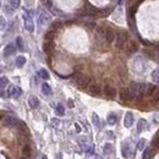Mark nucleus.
<instances>
[{
    "label": "nucleus",
    "mask_w": 159,
    "mask_h": 159,
    "mask_svg": "<svg viewBox=\"0 0 159 159\" xmlns=\"http://www.w3.org/2000/svg\"><path fill=\"white\" fill-rule=\"evenodd\" d=\"M50 21V16L47 14L45 11H43V10H41L39 11V15H38V23L39 25H45L47 22H49Z\"/></svg>",
    "instance_id": "9d476101"
},
{
    "label": "nucleus",
    "mask_w": 159,
    "mask_h": 159,
    "mask_svg": "<svg viewBox=\"0 0 159 159\" xmlns=\"http://www.w3.org/2000/svg\"><path fill=\"white\" fill-rule=\"evenodd\" d=\"M92 120H93V124L97 126V127H100V124H99V117L97 114H93L92 115Z\"/></svg>",
    "instance_id": "473e14b6"
},
{
    "label": "nucleus",
    "mask_w": 159,
    "mask_h": 159,
    "mask_svg": "<svg viewBox=\"0 0 159 159\" xmlns=\"http://www.w3.org/2000/svg\"><path fill=\"white\" fill-rule=\"evenodd\" d=\"M16 44H17V49L19 50H23V43H22V38L21 37H17L16 38Z\"/></svg>",
    "instance_id": "2f4dec72"
},
{
    "label": "nucleus",
    "mask_w": 159,
    "mask_h": 159,
    "mask_svg": "<svg viewBox=\"0 0 159 159\" xmlns=\"http://www.w3.org/2000/svg\"><path fill=\"white\" fill-rule=\"evenodd\" d=\"M54 38H55V31L54 30H50V31L45 32V34H44V41L45 42H53Z\"/></svg>",
    "instance_id": "6ab92c4d"
},
{
    "label": "nucleus",
    "mask_w": 159,
    "mask_h": 159,
    "mask_svg": "<svg viewBox=\"0 0 159 159\" xmlns=\"http://www.w3.org/2000/svg\"><path fill=\"white\" fill-rule=\"evenodd\" d=\"M21 4V0H10V5L14 7V9H17Z\"/></svg>",
    "instance_id": "f704fd0d"
},
{
    "label": "nucleus",
    "mask_w": 159,
    "mask_h": 159,
    "mask_svg": "<svg viewBox=\"0 0 159 159\" xmlns=\"http://www.w3.org/2000/svg\"><path fill=\"white\" fill-rule=\"evenodd\" d=\"M132 124H134V114L131 111H127L125 115V119H124V125H125V127H131Z\"/></svg>",
    "instance_id": "4468645a"
},
{
    "label": "nucleus",
    "mask_w": 159,
    "mask_h": 159,
    "mask_svg": "<svg viewBox=\"0 0 159 159\" xmlns=\"http://www.w3.org/2000/svg\"><path fill=\"white\" fill-rule=\"evenodd\" d=\"M151 157H152V154H151V149H146L144 152H143V154H142V159H151Z\"/></svg>",
    "instance_id": "72a5a7b5"
},
{
    "label": "nucleus",
    "mask_w": 159,
    "mask_h": 159,
    "mask_svg": "<svg viewBox=\"0 0 159 159\" xmlns=\"http://www.w3.org/2000/svg\"><path fill=\"white\" fill-rule=\"evenodd\" d=\"M104 94H105V97H107L108 99H115V97H116V89H115V87L109 86V85L104 86Z\"/></svg>",
    "instance_id": "423d86ee"
},
{
    "label": "nucleus",
    "mask_w": 159,
    "mask_h": 159,
    "mask_svg": "<svg viewBox=\"0 0 159 159\" xmlns=\"http://www.w3.org/2000/svg\"><path fill=\"white\" fill-rule=\"evenodd\" d=\"M74 77H75L76 85L78 86V88H81V89H88V87H89L91 83H92L91 77L85 76V75H81L80 72H76V71H75Z\"/></svg>",
    "instance_id": "f03ea898"
},
{
    "label": "nucleus",
    "mask_w": 159,
    "mask_h": 159,
    "mask_svg": "<svg viewBox=\"0 0 159 159\" xmlns=\"http://www.w3.org/2000/svg\"><path fill=\"white\" fill-rule=\"evenodd\" d=\"M22 154H23V157H27V158L31 157L32 149H31V146H30V144H25V146H23V148H22Z\"/></svg>",
    "instance_id": "412c9836"
},
{
    "label": "nucleus",
    "mask_w": 159,
    "mask_h": 159,
    "mask_svg": "<svg viewBox=\"0 0 159 159\" xmlns=\"http://www.w3.org/2000/svg\"><path fill=\"white\" fill-rule=\"evenodd\" d=\"M152 80H153V82L159 83V69H157L152 72Z\"/></svg>",
    "instance_id": "c85d7f7f"
},
{
    "label": "nucleus",
    "mask_w": 159,
    "mask_h": 159,
    "mask_svg": "<svg viewBox=\"0 0 159 159\" xmlns=\"http://www.w3.org/2000/svg\"><path fill=\"white\" fill-rule=\"evenodd\" d=\"M107 134H108V137H109V138H113V132L108 131V132H107Z\"/></svg>",
    "instance_id": "c03bdc74"
},
{
    "label": "nucleus",
    "mask_w": 159,
    "mask_h": 159,
    "mask_svg": "<svg viewBox=\"0 0 159 159\" xmlns=\"http://www.w3.org/2000/svg\"><path fill=\"white\" fill-rule=\"evenodd\" d=\"M127 32H121L116 36V48L117 49H124L127 44Z\"/></svg>",
    "instance_id": "7ed1b4c3"
},
{
    "label": "nucleus",
    "mask_w": 159,
    "mask_h": 159,
    "mask_svg": "<svg viewBox=\"0 0 159 159\" xmlns=\"http://www.w3.org/2000/svg\"><path fill=\"white\" fill-rule=\"evenodd\" d=\"M59 120H58V119H53V120H51V124H53V126H58L59 125Z\"/></svg>",
    "instance_id": "79ce46f5"
},
{
    "label": "nucleus",
    "mask_w": 159,
    "mask_h": 159,
    "mask_svg": "<svg viewBox=\"0 0 159 159\" xmlns=\"http://www.w3.org/2000/svg\"><path fill=\"white\" fill-rule=\"evenodd\" d=\"M114 39H116V33H115V31L111 30V28H108L107 34H105V41H107L108 43H113Z\"/></svg>",
    "instance_id": "dca6fc26"
},
{
    "label": "nucleus",
    "mask_w": 159,
    "mask_h": 159,
    "mask_svg": "<svg viewBox=\"0 0 159 159\" xmlns=\"http://www.w3.org/2000/svg\"><path fill=\"white\" fill-rule=\"evenodd\" d=\"M17 119H15V117H12V116H4L3 117V125L4 126H9V127H11V126H16V124H17Z\"/></svg>",
    "instance_id": "ddd939ff"
},
{
    "label": "nucleus",
    "mask_w": 159,
    "mask_h": 159,
    "mask_svg": "<svg viewBox=\"0 0 159 159\" xmlns=\"http://www.w3.org/2000/svg\"><path fill=\"white\" fill-rule=\"evenodd\" d=\"M9 83V80L5 77V76H3L1 77V80H0V85H1V89H4L5 88V86Z\"/></svg>",
    "instance_id": "c9c22d12"
},
{
    "label": "nucleus",
    "mask_w": 159,
    "mask_h": 159,
    "mask_svg": "<svg viewBox=\"0 0 159 159\" xmlns=\"http://www.w3.org/2000/svg\"><path fill=\"white\" fill-rule=\"evenodd\" d=\"M62 27V23L60 22V21H56V22H53L51 23V30H54L55 32L58 31V30H60Z\"/></svg>",
    "instance_id": "c756f323"
},
{
    "label": "nucleus",
    "mask_w": 159,
    "mask_h": 159,
    "mask_svg": "<svg viewBox=\"0 0 159 159\" xmlns=\"http://www.w3.org/2000/svg\"><path fill=\"white\" fill-rule=\"evenodd\" d=\"M38 104H39V100H38L37 97L31 96V97L28 98V105H30V107H31L32 109H36V108L38 107Z\"/></svg>",
    "instance_id": "aec40b11"
},
{
    "label": "nucleus",
    "mask_w": 159,
    "mask_h": 159,
    "mask_svg": "<svg viewBox=\"0 0 159 159\" xmlns=\"http://www.w3.org/2000/svg\"><path fill=\"white\" fill-rule=\"evenodd\" d=\"M109 12H110V9L100 10V11H99V15H100V16H108V15H109Z\"/></svg>",
    "instance_id": "ea45409f"
},
{
    "label": "nucleus",
    "mask_w": 159,
    "mask_h": 159,
    "mask_svg": "<svg viewBox=\"0 0 159 159\" xmlns=\"http://www.w3.org/2000/svg\"><path fill=\"white\" fill-rule=\"evenodd\" d=\"M55 111L59 116H62L65 114V109H64V105L62 104H58L56 105V108H55Z\"/></svg>",
    "instance_id": "cd10ccee"
},
{
    "label": "nucleus",
    "mask_w": 159,
    "mask_h": 159,
    "mask_svg": "<svg viewBox=\"0 0 159 159\" xmlns=\"http://www.w3.org/2000/svg\"><path fill=\"white\" fill-rule=\"evenodd\" d=\"M142 1H143V0H127L129 6H138Z\"/></svg>",
    "instance_id": "7c9ffc66"
},
{
    "label": "nucleus",
    "mask_w": 159,
    "mask_h": 159,
    "mask_svg": "<svg viewBox=\"0 0 159 159\" xmlns=\"http://www.w3.org/2000/svg\"><path fill=\"white\" fill-rule=\"evenodd\" d=\"M119 97H120V100L123 103H127L130 100H132L131 98V93H130V89L129 88H121L120 92H119Z\"/></svg>",
    "instance_id": "39448f33"
},
{
    "label": "nucleus",
    "mask_w": 159,
    "mask_h": 159,
    "mask_svg": "<svg viewBox=\"0 0 159 159\" xmlns=\"http://www.w3.org/2000/svg\"><path fill=\"white\" fill-rule=\"evenodd\" d=\"M42 1H44V3H45V1H48V0H42Z\"/></svg>",
    "instance_id": "8fccbe9b"
},
{
    "label": "nucleus",
    "mask_w": 159,
    "mask_h": 159,
    "mask_svg": "<svg viewBox=\"0 0 159 159\" xmlns=\"http://www.w3.org/2000/svg\"><path fill=\"white\" fill-rule=\"evenodd\" d=\"M69 107H70V108H74V102H72L71 99H69Z\"/></svg>",
    "instance_id": "37998d69"
},
{
    "label": "nucleus",
    "mask_w": 159,
    "mask_h": 159,
    "mask_svg": "<svg viewBox=\"0 0 159 159\" xmlns=\"http://www.w3.org/2000/svg\"><path fill=\"white\" fill-rule=\"evenodd\" d=\"M21 159H30V158H27V157H22Z\"/></svg>",
    "instance_id": "09e8293b"
},
{
    "label": "nucleus",
    "mask_w": 159,
    "mask_h": 159,
    "mask_svg": "<svg viewBox=\"0 0 159 159\" xmlns=\"http://www.w3.org/2000/svg\"><path fill=\"white\" fill-rule=\"evenodd\" d=\"M42 93L45 94V96H50L51 94V88L48 83H43L42 85Z\"/></svg>",
    "instance_id": "b1692460"
},
{
    "label": "nucleus",
    "mask_w": 159,
    "mask_h": 159,
    "mask_svg": "<svg viewBox=\"0 0 159 159\" xmlns=\"http://www.w3.org/2000/svg\"><path fill=\"white\" fill-rule=\"evenodd\" d=\"M157 92V86L153 85V83H148V85H146V88H144V96H147V97H153L154 93Z\"/></svg>",
    "instance_id": "f8f14e48"
},
{
    "label": "nucleus",
    "mask_w": 159,
    "mask_h": 159,
    "mask_svg": "<svg viewBox=\"0 0 159 159\" xmlns=\"http://www.w3.org/2000/svg\"><path fill=\"white\" fill-rule=\"evenodd\" d=\"M144 146H146V140H144V138H142V140H140V141H138V144H137V148H138L140 151H143V148H144Z\"/></svg>",
    "instance_id": "e433bc0d"
},
{
    "label": "nucleus",
    "mask_w": 159,
    "mask_h": 159,
    "mask_svg": "<svg viewBox=\"0 0 159 159\" xmlns=\"http://www.w3.org/2000/svg\"><path fill=\"white\" fill-rule=\"evenodd\" d=\"M121 153H123V157L129 159L132 154V151H131V147H130V144L129 142H124L123 146H121Z\"/></svg>",
    "instance_id": "9b49d317"
},
{
    "label": "nucleus",
    "mask_w": 159,
    "mask_h": 159,
    "mask_svg": "<svg viewBox=\"0 0 159 159\" xmlns=\"http://www.w3.org/2000/svg\"><path fill=\"white\" fill-rule=\"evenodd\" d=\"M107 121H108V124L109 125H115L116 123H117V116L115 115V114H109L108 115V117H107Z\"/></svg>",
    "instance_id": "5701e85b"
},
{
    "label": "nucleus",
    "mask_w": 159,
    "mask_h": 159,
    "mask_svg": "<svg viewBox=\"0 0 159 159\" xmlns=\"http://www.w3.org/2000/svg\"><path fill=\"white\" fill-rule=\"evenodd\" d=\"M125 49H126V53H127V54L131 55V54H134V53H136V51L138 50V44H137L135 41H129Z\"/></svg>",
    "instance_id": "0eeeda50"
},
{
    "label": "nucleus",
    "mask_w": 159,
    "mask_h": 159,
    "mask_svg": "<svg viewBox=\"0 0 159 159\" xmlns=\"http://www.w3.org/2000/svg\"><path fill=\"white\" fill-rule=\"evenodd\" d=\"M153 102L154 103H159V89H157V92L153 96Z\"/></svg>",
    "instance_id": "a19ab883"
},
{
    "label": "nucleus",
    "mask_w": 159,
    "mask_h": 159,
    "mask_svg": "<svg viewBox=\"0 0 159 159\" xmlns=\"http://www.w3.org/2000/svg\"><path fill=\"white\" fill-rule=\"evenodd\" d=\"M23 22H25V28L28 32H33L34 25H33V20L30 15V12H25L23 14Z\"/></svg>",
    "instance_id": "20e7f679"
},
{
    "label": "nucleus",
    "mask_w": 159,
    "mask_h": 159,
    "mask_svg": "<svg viewBox=\"0 0 159 159\" xmlns=\"http://www.w3.org/2000/svg\"><path fill=\"white\" fill-rule=\"evenodd\" d=\"M144 88H146V85H143V83H137V82L131 83L129 89H130L132 100H136L137 98L143 97L144 96Z\"/></svg>",
    "instance_id": "f257e3e1"
},
{
    "label": "nucleus",
    "mask_w": 159,
    "mask_h": 159,
    "mask_svg": "<svg viewBox=\"0 0 159 159\" xmlns=\"http://www.w3.org/2000/svg\"><path fill=\"white\" fill-rule=\"evenodd\" d=\"M155 49L159 51V43H158V44H155Z\"/></svg>",
    "instance_id": "de8ad7c7"
},
{
    "label": "nucleus",
    "mask_w": 159,
    "mask_h": 159,
    "mask_svg": "<svg viewBox=\"0 0 159 159\" xmlns=\"http://www.w3.org/2000/svg\"><path fill=\"white\" fill-rule=\"evenodd\" d=\"M54 48H55V45H54V43H53V42H45L44 41L43 50L47 53V54H51L53 50H54Z\"/></svg>",
    "instance_id": "f3484780"
},
{
    "label": "nucleus",
    "mask_w": 159,
    "mask_h": 159,
    "mask_svg": "<svg viewBox=\"0 0 159 159\" xmlns=\"http://www.w3.org/2000/svg\"><path fill=\"white\" fill-rule=\"evenodd\" d=\"M38 76L43 78V80H49V72L45 70V69H41L38 71Z\"/></svg>",
    "instance_id": "a878e982"
},
{
    "label": "nucleus",
    "mask_w": 159,
    "mask_h": 159,
    "mask_svg": "<svg viewBox=\"0 0 159 159\" xmlns=\"http://www.w3.org/2000/svg\"><path fill=\"white\" fill-rule=\"evenodd\" d=\"M152 144H153V147L159 148V137L154 136V138H153V141H152Z\"/></svg>",
    "instance_id": "58836bf2"
},
{
    "label": "nucleus",
    "mask_w": 159,
    "mask_h": 159,
    "mask_svg": "<svg viewBox=\"0 0 159 159\" xmlns=\"http://www.w3.org/2000/svg\"><path fill=\"white\" fill-rule=\"evenodd\" d=\"M103 151H104V154H110V153H113V152H114V147H113V144H110V143L104 144Z\"/></svg>",
    "instance_id": "393cba45"
},
{
    "label": "nucleus",
    "mask_w": 159,
    "mask_h": 159,
    "mask_svg": "<svg viewBox=\"0 0 159 159\" xmlns=\"http://www.w3.org/2000/svg\"><path fill=\"white\" fill-rule=\"evenodd\" d=\"M76 130H77V132H80V131H81V129H80V126L76 124Z\"/></svg>",
    "instance_id": "49530a36"
},
{
    "label": "nucleus",
    "mask_w": 159,
    "mask_h": 159,
    "mask_svg": "<svg viewBox=\"0 0 159 159\" xmlns=\"http://www.w3.org/2000/svg\"><path fill=\"white\" fill-rule=\"evenodd\" d=\"M88 92L91 96H99L100 94V86L97 82H92L88 87Z\"/></svg>",
    "instance_id": "1a4fd4ad"
},
{
    "label": "nucleus",
    "mask_w": 159,
    "mask_h": 159,
    "mask_svg": "<svg viewBox=\"0 0 159 159\" xmlns=\"http://www.w3.org/2000/svg\"><path fill=\"white\" fill-rule=\"evenodd\" d=\"M15 53H16V47H15V44H12V43L7 44L5 47V49H4V55L5 56H10L12 54H15Z\"/></svg>",
    "instance_id": "2eb2a0df"
},
{
    "label": "nucleus",
    "mask_w": 159,
    "mask_h": 159,
    "mask_svg": "<svg viewBox=\"0 0 159 159\" xmlns=\"http://www.w3.org/2000/svg\"><path fill=\"white\" fill-rule=\"evenodd\" d=\"M15 64H16V66H17L19 69L23 68V65L26 64V58H25V56H22V55L17 56V58H16V61H15Z\"/></svg>",
    "instance_id": "4be33fe9"
},
{
    "label": "nucleus",
    "mask_w": 159,
    "mask_h": 159,
    "mask_svg": "<svg viewBox=\"0 0 159 159\" xmlns=\"http://www.w3.org/2000/svg\"><path fill=\"white\" fill-rule=\"evenodd\" d=\"M107 31H108V27H105V26H99V27L97 28V32L99 36H103L105 37V34H107Z\"/></svg>",
    "instance_id": "bb28decb"
},
{
    "label": "nucleus",
    "mask_w": 159,
    "mask_h": 159,
    "mask_svg": "<svg viewBox=\"0 0 159 159\" xmlns=\"http://www.w3.org/2000/svg\"><path fill=\"white\" fill-rule=\"evenodd\" d=\"M98 159H103V158H100V157H99V158H98Z\"/></svg>",
    "instance_id": "3c124183"
},
{
    "label": "nucleus",
    "mask_w": 159,
    "mask_h": 159,
    "mask_svg": "<svg viewBox=\"0 0 159 159\" xmlns=\"http://www.w3.org/2000/svg\"><path fill=\"white\" fill-rule=\"evenodd\" d=\"M21 96V89L16 86H10L7 89V97H12V98H19Z\"/></svg>",
    "instance_id": "6e6552de"
},
{
    "label": "nucleus",
    "mask_w": 159,
    "mask_h": 159,
    "mask_svg": "<svg viewBox=\"0 0 159 159\" xmlns=\"http://www.w3.org/2000/svg\"><path fill=\"white\" fill-rule=\"evenodd\" d=\"M147 129H148V124H147V121H146L144 119L138 120V123H137V131L138 132H142V131L147 130Z\"/></svg>",
    "instance_id": "a211bd4d"
},
{
    "label": "nucleus",
    "mask_w": 159,
    "mask_h": 159,
    "mask_svg": "<svg viewBox=\"0 0 159 159\" xmlns=\"http://www.w3.org/2000/svg\"><path fill=\"white\" fill-rule=\"evenodd\" d=\"M4 9H5V11L7 12V14H9V15H11V14H12V12H14V10H15V9H14V7H12L11 5H5V6H4Z\"/></svg>",
    "instance_id": "4c0bfd02"
},
{
    "label": "nucleus",
    "mask_w": 159,
    "mask_h": 159,
    "mask_svg": "<svg viewBox=\"0 0 159 159\" xmlns=\"http://www.w3.org/2000/svg\"><path fill=\"white\" fill-rule=\"evenodd\" d=\"M4 25H5V22H4V19H1V28H4Z\"/></svg>",
    "instance_id": "a18cd8bd"
}]
</instances>
